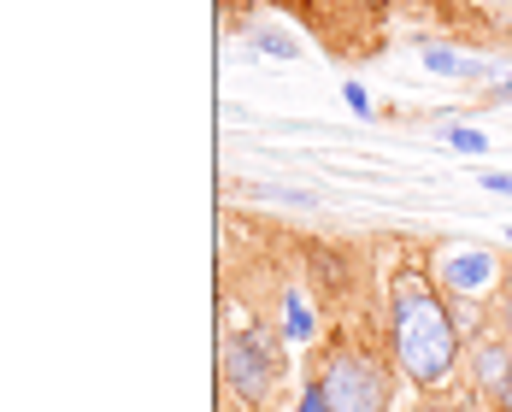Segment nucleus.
Here are the masks:
<instances>
[{
    "instance_id": "7ed1b4c3",
    "label": "nucleus",
    "mask_w": 512,
    "mask_h": 412,
    "mask_svg": "<svg viewBox=\"0 0 512 412\" xmlns=\"http://www.w3.org/2000/svg\"><path fill=\"white\" fill-rule=\"evenodd\" d=\"M277 377H283V354H277V342H271V330H230L224 336V383L242 395V401H254L265 407L271 395H277Z\"/></svg>"
},
{
    "instance_id": "f03ea898",
    "label": "nucleus",
    "mask_w": 512,
    "mask_h": 412,
    "mask_svg": "<svg viewBox=\"0 0 512 412\" xmlns=\"http://www.w3.org/2000/svg\"><path fill=\"white\" fill-rule=\"evenodd\" d=\"M318 383H324V395H330V407L336 412H389V395H395V383H389V371L371 360L365 348H330V360L318 371Z\"/></svg>"
},
{
    "instance_id": "39448f33",
    "label": "nucleus",
    "mask_w": 512,
    "mask_h": 412,
    "mask_svg": "<svg viewBox=\"0 0 512 412\" xmlns=\"http://www.w3.org/2000/svg\"><path fill=\"white\" fill-rule=\"evenodd\" d=\"M471 365H477V389L501 401V389H507V377H512V354H507V342L483 336V342H477V354H471Z\"/></svg>"
},
{
    "instance_id": "9b49d317",
    "label": "nucleus",
    "mask_w": 512,
    "mask_h": 412,
    "mask_svg": "<svg viewBox=\"0 0 512 412\" xmlns=\"http://www.w3.org/2000/svg\"><path fill=\"white\" fill-rule=\"evenodd\" d=\"M483 189H489V195H512V171H489Z\"/></svg>"
},
{
    "instance_id": "9d476101",
    "label": "nucleus",
    "mask_w": 512,
    "mask_h": 412,
    "mask_svg": "<svg viewBox=\"0 0 512 412\" xmlns=\"http://www.w3.org/2000/svg\"><path fill=\"white\" fill-rule=\"evenodd\" d=\"M342 101L354 106L359 118H365V112H371V95H365V89H359V83H348V89H342Z\"/></svg>"
},
{
    "instance_id": "ddd939ff",
    "label": "nucleus",
    "mask_w": 512,
    "mask_h": 412,
    "mask_svg": "<svg viewBox=\"0 0 512 412\" xmlns=\"http://www.w3.org/2000/svg\"><path fill=\"white\" fill-rule=\"evenodd\" d=\"M489 6H495V0H489ZM501 6H512V0H501Z\"/></svg>"
},
{
    "instance_id": "423d86ee",
    "label": "nucleus",
    "mask_w": 512,
    "mask_h": 412,
    "mask_svg": "<svg viewBox=\"0 0 512 412\" xmlns=\"http://www.w3.org/2000/svg\"><path fill=\"white\" fill-rule=\"evenodd\" d=\"M283 307H289V336H295V342H307V336H312V307L295 295V289H289V301H283Z\"/></svg>"
},
{
    "instance_id": "1a4fd4ad",
    "label": "nucleus",
    "mask_w": 512,
    "mask_h": 412,
    "mask_svg": "<svg viewBox=\"0 0 512 412\" xmlns=\"http://www.w3.org/2000/svg\"><path fill=\"white\" fill-rule=\"evenodd\" d=\"M301 412H336V407H330V395H324V383H318V377H312V383H307V395H301Z\"/></svg>"
},
{
    "instance_id": "f257e3e1",
    "label": "nucleus",
    "mask_w": 512,
    "mask_h": 412,
    "mask_svg": "<svg viewBox=\"0 0 512 412\" xmlns=\"http://www.w3.org/2000/svg\"><path fill=\"white\" fill-rule=\"evenodd\" d=\"M389 348L418 389H442L460 365V324L436 301V283L418 271L389 283Z\"/></svg>"
},
{
    "instance_id": "f8f14e48",
    "label": "nucleus",
    "mask_w": 512,
    "mask_h": 412,
    "mask_svg": "<svg viewBox=\"0 0 512 412\" xmlns=\"http://www.w3.org/2000/svg\"><path fill=\"white\" fill-rule=\"evenodd\" d=\"M501 412H512V377H507V389H501Z\"/></svg>"
},
{
    "instance_id": "20e7f679",
    "label": "nucleus",
    "mask_w": 512,
    "mask_h": 412,
    "mask_svg": "<svg viewBox=\"0 0 512 412\" xmlns=\"http://www.w3.org/2000/svg\"><path fill=\"white\" fill-rule=\"evenodd\" d=\"M436 277L454 295H483L495 283V254H483V248H448V254L436 259Z\"/></svg>"
},
{
    "instance_id": "0eeeda50",
    "label": "nucleus",
    "mask_w": 512,
    "mask_h": 412,
    "mask_svg": "<svg viewBox=\"0 0 512 412\" xmlns=\"http://www.w3.org/2000/svg\"><path fill=\"white\" fill-rule=\"evenodd\" d=\"M254 48H265L271 59H295V36H283V30H254Z\"/></svg>"
},
{
    "instance_id": "6e6552de",
    "label": "nucleus",
    "mask_w": 512,
    "mask_h": 412,
    "mask_svg": "<svg viewBox=\"0 0 512 412\" xmlns=\"http://www.w3.org/2000/svg\"><path fill=\"white\" fill-rule=\"evenodd\" d=\"M448 148H460V154H483L489 142H483L477 130H465V124H448Z\"/></svg>"
}]
</instances>
